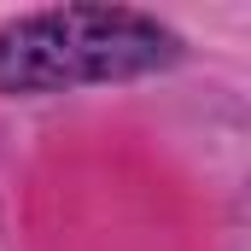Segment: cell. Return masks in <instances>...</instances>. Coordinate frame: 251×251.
<instances>
[{"mask_svg":"<svg viewBox=\"0 0 251 251\" xmlns=\"http://www.w3.org/2000/svg\"><path fill=\"white\" fill-rule=\"evenodd\" d=\"M181 59V35L134 6H47L0 29V94L134 82Z\"/></svg>","mask_w":251,"mask_h":251,"instance_id":"6da1fadb","label":"cell"}]
</instances>
